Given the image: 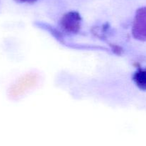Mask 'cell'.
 Instances as JSON below:
<instances>
[{
    "instance_id": "1",
    "label": "cell",
    "mask_w": 146,
    "mask_h": 146,
    "mask_svg": "<svg viewBox=\"0 0 146 146\" xmlns=\"http://www.w3.org/2000/svg\"><path fill=\"white\" fill-rule=\"evenodd\" d=\"M132 33L136 40L146 42V7L138 9L135 12Z\"/></svg>"
},
{
    "instance_id": "2",
    "label": "cell",
    "mask_w": 146,
    "mask_h": 146,
    "mask_svg": "<svg viewBox=\"0 0 146 146\" xmlns=\"http://www.w3.org/2000/svg\"><path fill=\"white\" fill-rule=\"evenodd\" d=\"M81 17L76 11H69L64 14L60 21L61 27L67 33L76 34L81 27Z\"/></svg>"
},
{
    "instance_id": "3",
    "label": "cell",
    "mask_w": 146,
    "mask_h": 146,
    "mask_svg": "<svg viewBox=\"0 0 146 146\" xmlns=\"http://www.w3.org/2000/svg\"><path fill=\"white\" fill-rule=\"evenodd\" d=\"M133 80L138 88L146 91V67L138 68L134 72Z\"/></svg>"
},
{
    "instance_id": "4",
    "label": "cell",
    "mask_w": 146,
    "mask_h": 146,
    "mask_svg": "<svg viewBox=\"0 0 146 146\" xmlns=\"http://www.w3.org/2000/svg\"><path fill=\"white\" fill-rule=\"evenodd\" d=\"M16 1L21 3H34L37 0H16Z\"/></svg>"
}]
</instances>
